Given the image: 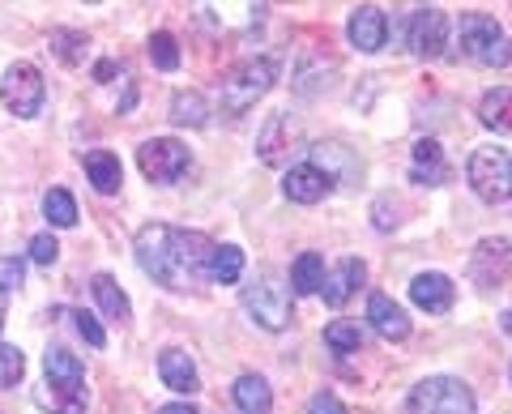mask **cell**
Listing matches in <instances>:
<instances>
[{
	"mask_svg": "<svg viewBox=\"0 0 512 414\" xmlns=\"http://www.w3.org/2000/svg\"><path fill=\"white\" fill-rule=\"evenodd\" d=\"M466 180L483 201L500 205L512 197V154L500 146H478L466 163Z\"/></svg>",
	"mask_w": 512,
	"mask_h": 414,
	"instance_id": "obj_6",
	"label": "cell"
},
{
	"mask_svg": "<svg viewBox=\"0 0 512 414\" xmlns=\"http://www.w3.org/2000/svg\"><path fill=\"white\" fill-rule=\"evenodd\" d=\"M367 321H372V329L380 333L384 342H402V338H410V316H406V308L402 304H393L389 295H372L367 299Z\"/></svg>",
	"mask_w": 512,
	"mask_h": 414,
	"instance_id": "obj_16",
	"label": "cell"
},
{
	"mask_svg": "<svg viewBox=\"0 0 512 414\" xmlns=\"http://www.w3.org/2000/svg\"><path fill=\"white\" fill-rule=\"evenodd\" d=\"M410 414H474V393L457 376H427L410 389Z\"/></svg>",
	"mask_w": 512,
	"mask_h": 414,
	"instance_id": "obj_5",
	"label": "cell"
},
{
	"mask_svg": "<svg viewBox=\"0 0 512 414\" xmlns=\"http://www.w3.org/2000/svg\"><path fill=\"white\" fill-rule=\"evenodd\" d=\"M158 414H197V410H192L188 402H171V406H163V410H158Z\"/></svg>",
	"mask_w": 512,
	"mask_h": 414,
	"instance_id": "obj_37",
	"label": "cell"
},
{
	"mask_svg": "<svg viewBox=\"0 0 512 414\" xmlns=\"http://www.w3.org/2000/svg\"><path fill=\"white\" fill-rule=\"evenodd\" d=\"M82 163H86V175H90V184L99 188V193H120V184H124V167H120V158L111 154V150H86L82 154Z\"/></svg>",
	"mask_w": 512,
	"mask_h": 414,
	"instance_id": "obj_20",
	"label": "cell"
},
{
	"mask_svg": "<svg viewBox=\"0 0 512 414\" xmlns=\"http://www.w3.org/2000/svg\"><path fill=\"white\" fill-rule=\"evenodd\" d=\"M448 43V13L444 9H419L410 22V52L423 60H436Z\"/></svg>",
	"mask_w": 512,
	"mask_h": 414,
	"instance_id": "obj_11",
	"label": "cell"
},
{
	"mask_svg": "<svg viewBox=\"0 0 512 414\" xmlns=\"http://www.w3.org/2000/svg\"><path fill=\"white\" fill-rule=\"evenodd\" d=\"M133 252H137V265L158 286H167V291H188L197 282H210L214 240L201 231H180V227H167V222H150V227L137 231Z\"/></svg>",
	"mask_w": 512,
	"mask_h": 414,
	"instance_id": "obj_1",
	"label": "cell"
},
{
	"mask_svg": "<svg viewBox=\"0 0 512 414\" xmlns=\"http://www.w3.org/2000/svg\"><path fill=\"white\" fill-rule=\"evenodd\" d=\"M158 376H163V385L171 393H184V397H192L201 389L197 363H192V355H188V350H180V346H167L163 355H158Z\"/></svg>",
	"mask_w": 512,
	"mask_h": 414,
	"instance_id": "obj_15",
	"label": "cell"
},
{
	"mask_svg": "<svg viewBox=\"0 0 512 414\" xmlns=\"http://www.w3.org/2000/svg\"><path fill=\"white\" fill-rule=\"evenodd\" d=\"M90 291H94V299H99V308H103V316L107 321H133V304H128V295L120 291V282L111 278V274H94L90 278Z\"/></svg>",
	"mask_w": 512,
	"mask_h": 414,
	"instance_id": "obj_21",
	"label": "cell"
},
{
	"mask_svg": "<svg viewBox=\"0 0 512 414\" xmlns=\"http://www.w3.org/2000/svg\"><path fill=\"white\" fill-rule=\"evenodd\" d=\"M231 397H235V406L244 410V414H269V406H274V393H269L265 376H252V372L235 380Z\"/></svg>",
	"mask_w": 512,
	"mask_h": 414,
	"instance_id": "obj_23",
	"label": "cell"
},
{
	"mask_svg": "<svg viewBox=\"0 0 512 414\" xmlns=\"http://www.w3.org/2000/svg\"><path fill=\"white\" fill-rule=\"evenodd\" d=\"M43 389H39V406L52 414H86V368L82 359L69 355L64 346H52L43 355Z\"/></svg>",
	"mask_w": 512,
	"mask_h": 414,
	"instance_id": "obj_2",
	"label": "cell"
},
{
	"mask_svg": "<svg viewBox=\"0 0 512 414\" xmlns=\"http://www.w3.org/2000/svg\"><path fill=\"white\" fill-rule=\"evenodd\" d=\"M239 274H244V252H239L235 244H214V257H210V282L231 286V282H239Z\"/></svg>",
	"mask_w": 512,
	"mask_h": 414,
	"instance_id": "obj_26",
	"label": "cell"
},
{
	"mask_svg": "<svg viewBox=\"0 0 512 414\" xmlns=\"http://www.w3.org/2000/svg\"><path fill=\"white\" fill-rule=\"evenodd\" d=\"M457 43H461V56L474 60V65H508L512 60L504 26L491 13H466L457 26Z\"/></svg>",
	"mask_w": 512,
	"mask_h": 414,
	"instance_id": "obj_4",
	"label": "cell"
},
{
	"mask_svg": "<svg viewBox=\"0 0 512 414\" xmlns=\"http://www.w3.org/2000/svg\"><path fill=\"white\" fill-rule=\"evenodd\" d=\"M171 120H175V124H188V129H201V124L210 120V103H205V94L180 90V94L171 99Z\"/></svg>",
	"mask_w": 512,
	"mask_h": 414,
	"instance_id": "obj_25",
	"label": "cell"
},
{
	"mask_svg": "<svg viewBox=\"0 0 512 414\" xmlns=\"http://www.w3.org/2000/svg\"><path fill=\"white\" fill-rule=\"evenodd\" d=\"M43 218L52 227H77V201L64 188H47L43 193Z\"/></svg>",
	"mask_w": 512,
	"mask_h": 414,
	"instance_id": "obj_27",
	"label": "cell"
},
{
	"mask_svg": "<svg viewBox=\"0 0 512 414\" xmlns=\"http://www.w3.org/2000/svg\"><path fill=\"white\" fill-rule=\"evenodd\" d=\"M0 99L13 116L22 120H35L43 111V99H47V86H43V73L30 65V60H18V65L5 69V82H0Z\"/></svg>",
	"mask_w": 512,
	"mask_h": 414,
	"instance_id": "obj_8",
	"label": "cell"
},
{
	"mask_svg": "<svg viewBox=\"0 0 512 414\" xmlns=\"http://www.w3.org/2000/svg\"><path fill=\"white\" fill-rule=\"evenodd\" d=\"M56 257H60V244L47 231L30 240V261H35V265H56Z\"/></svg>",
	"mask_w": 512,
	"mask_h": 414,
	"instance_id": "obj_34",
	"label": "cell"
},
{
	"mask_svg": "<svg viewBox=\"0 0 512 414\" xmlns=\"http://www.w3.org/2000/svg\"><path fill=\"white\" fill-rule=\"evenodd\" d=\"M22 372H26V355L18 346L0 342V389H13L22 380Z\"/></svg>",
	"mask_w": 512,
	"mask_h": 414,
	"instance_id": "obj_33",
	"label": "cell"
},
{
	"mask_svg": "<svg viewBox=\"0 0 512 414\" xmlns=\"http://www.w3.org/2000/svg\"><path fill=\"white\" fill-rule=\"evenodd\" d=\"M22 278H26V261L22 257H0V325H5L9 299L22 286Z\"/></svg>",
	"mask_w": 512,
	"mask_h": 414,
	"instance_id": "obj_30",
	"label": "cell"
},
{
	"mask_svg": "<svg viewBox=\"0 0 512 414\" xmlns=\"http://www.w3.org/2000/svg\"><path fill=\"white\" fill-rule=\"evenodd\" d=\"M308 414H346V406L333 393H316L312 402H308Z\"/></svg>",
	"mask_w": 512,
	"mask_h": 414,
	"instance_id": "obj_36",
	"label": "cell"
},
{
	"mask_svg": "<svg viewBox=\"0 0 512 414\" xmlns=\"http://www.w3.org/2000/svg\"><path fill=\"white\" fill-rule=\"evenodd\" d=\"M73 321H77V333H82L90 346H107V333H103V325L94 321L90 312H73Z\"/></svg>",
	"mask_w": 512,
	"mask_h": 414,
	"instance_id": "obj_35",
	"label": "cell"
},
{
	"mask_svg": "<svg viewBox=\"0 0 512 414\" xmlns=\"http://www.w3.org/2000/svg\"><path fill=\"white\" fill-rule=\"evenodd\" d=\"M512 274V240H483L474 252H470V278L474 286H500L504 278Z\"/></svg>",
	"mask_w": 512,
	"mask_h": 414,
	"instance_id": "obj_10",
	"label": "cell"
},
{
	"mask_svg": "<svg viewBox=\"0 0 512 414\" xmlns=\"http://www.w3.org/2000/svg\"><path fill=\"white\" fill-rule=\"evenodd\" d=\"M308 163L325 171L333 184H338V171H342V175H355V163H350V154H346L342 146H325V141H320V146H312V158H308Z\"/></svg>",
	"mask_w": 512,
	"mask_h": 414,
	"instance_id": "obj_28",
	"label": "cell"
},
{
	"mask_svg": "<svg viewBox=\"0 0 512 414\" xmlns=\"http://www.w3.org/2000/svg\"><path fill=\"white\" fill-rule=\"evenodd\" d=\"M410 299L414 304H419L423 312H448L453 308V299H457V286H453V278L448 274H436V269H431V274H419L410 282Z\"/></svg>",
	"mask_w": 512,
	"mask_h": 414,
	"instance_id": "obj_17",
	"label": "cell"
},
{
	"mask_svg": "<svg viewBox=\"0 0 512 414\" xmlns=\"http://www.w3.org/2000/svg\"><path fill=\"white\" fill-rule=\"evenodd\" d=\"M278 82V56H252L244 60L239 69L227 73V82H222V116H244V111H252L256 103L269 94V86Z\"/></svg>",
	"mask_w": 512,
	"mask_h": 414,
	"instance_id": "obj_3",
	"label": "cell"
},
{
	"mask_svg": "<svg viewBox=\"0 0 512 414\" xmlns=\"http://www.w3.org/2000/svg\"><path fill=\"white\" fill-rule=\"evenodd\" d=\"M363 278H367V265L359 257H346L338 269H333V274H325V286H320V291H325V304L329 308H342L346 299L363 286Z\"/></svg>",
	"mask_w": 512,
	"mask_h": 414,
	"instance_id": "obj_18",
	"label": "cell"
},
{
	"mask_svg": "<svg viewBox=\"0 0 512 414\" xmlns=\"http://www.w3.org/2000/svg\"><path fill=\"white\" fill-rule=\"evenodd\" d=\"M291 286L299 295H316L325 286V257L320 252H299L291 265Z\"/></svg>",
	"mask_w": 512,
	"mask_h": 414,
	"instance_id": "obj_24",
	"label": "cell"
},
{
	"mask_svg": "<svg viewBox=\"0 0 512 414\" xmlns=\"http://www.w3.org/2000/svg\"><path fill=\"white\" fill-rule=\"evenodd\" d=\"M137 167L150 184H175L188 171V146L175 137H154L137 150Z\"/></svg>",
	"mask_w": 512,
	"mask_h": 414,
	"instance_id": "obj_9",
	"label": "cell"
},
{
	"mask_svg": "<svg viewBox=\"0 0 512 414\" xmlns=\"http://www.w3.org/2000/svg\"><path fill=\"white\" fill-rule=\"evenodd\" d=\"M150 60L163 73L180 69V47H175V35H167V30H158V35H150Z\"/></svg>",
	"mask_w": 512,
	"mask_h": 414,
	"instance_id": "obj_32",
	"label": "cell"
},
{
	"mask_svg": "<svg viewBox=\"0 0 512 414\" xmlns=\"http://www.w3.org/2000/svg\"><path fill=\"white\" fill-rule=\"evenodd\" d=\"M86 30H52V52L64 60V65H82L86 60Z\"/></svg>",
	"mask_w": 512,
	"mask_h": 414,
	"instance_id": "obj_29",
	"label": "cell"
},
{
	"mask_svg": "<svg viewBox=\"0 0 512 414\" xmlns=\"http://www.w3.org/2000/svg\"><path fill=\"white\" fill-rule=\"evenodd\" d=\"M346 35L359 52H380L384 39H389V18H384V9H376V5H359V9H350Z\"/></svg>",
	"mask_w": 512,
	"mask_h": 414,
	"instance_id": "obj_13",
	"label": "cell"
},
{
	"mask_svg": "<svg viewBox=\"0 0 512 414\" xmlns=\"http://www.w3.org/2000/svg\"><path fill=\"white\" fill-rule=\"evenodd\" d=\"M282 193L291 197L295 205H316V201H325V197L333 193V180H329V175L320 171V167H312V163H299V167L286 171Z\"/></svg>",
	"mask_w": 512,
	"mask_h": 414,
	"instance_id": "obj_14",
	"label": "cell"
},
{
	"mask_svg": "<svg viewBox=\"0 0 512 414\" xmlns=\"http://www.w3.org/2000/svg\"><path fill=\"white\" fill-rule=\"evenodd\" d=\"M299 141H303V133L291 116H269L261 137H256V154H261V163L278 167V163H286V150L299 146Z\"/></svg>",
	"mask_w": 512,
	"mask_h": 414,
	"instance_id": "obj_12",
	"label": "cell"
},
{
	"mask_svg": "<svg viewBox=\"0 0 512 414\" xmlns=\"http://www.w3.org/2000/svg\"><path fill=\"white\" fill-rule=\"evenodd\" d=\"M244 308H248L252 321L261 329H269V333H282L286 325H291V291H286L274 274H265L252 286H244Z\"/></svg>",
	"mask_w": 512,
	"mask_h": 414,
	"instance_id": "obj_7",
	"label": "cell"
},
{
	"mask_svg": "<svg viewBox=\"0 0 512 414\" xmlns=\"http://www.w3.org/2000/svg\"><path fill=\"white\" fill-rule=\"evenodd\" d=\"M410 180H419V184H444L448 180V163H444V150H440V141H419L414 146V158H410Z\"/></svg>",
	"mask_w": 512,
	"mask_h": 414,
	"instance_id": "obj_19",
	"label": "cell"
},
{
	"mask_svg": "<svg viewBox=\"0 0 512 414\" xmlns=\"http://www.w3.org/2000/svg\"><path fill=\"white\" fill-rule=\"evenodd\" d=\"M478 120H483L491 133H508L512 137V86L487 90L483 103H478Z\"/></svg>",
	"mask_w": 512,
	"mask_h": 414,
	"instance_id": "obj_22",
	"label": "cell"
},
{
	"mask_svg": "<svg viewBox=\"0 0 512 414\" xmlns=\"http://www.w3.org/2000/svg\"><path fill=\"white\" fill-rule=\"evenodd\" d=\"M504 333H512V308L504 312Z\"/></svg>",
	"mask_w": 512,
	"mask_h": 414,
	"instance_id": "obj_38",
	"label": "cell"
},
{
	"mask_svg": "<svg viewBox=\"0 0 512 414\" xmlns=\"http://www.w3.org/2000/svg\"><path fill=\"white\" fill-rule=\"evenodd\" d=\"M325 346L338 350V355H355V350L363 346V333H359V325H350V321H333L325 329Z\"/></svg>",
	"mask_w": 512,
	"mask_h": 414,
	"instance_id": "obj_31",
	"label": "cell"
}]
</instances>
